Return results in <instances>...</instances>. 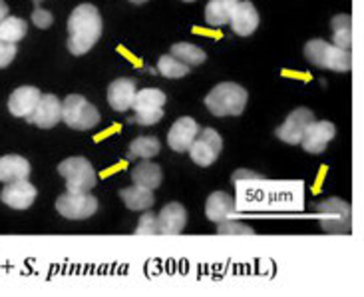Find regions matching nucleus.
<instances>
[{"label": "nucleus", "mask_w": 364, "mask_h": 297, "mask_svg": "<svg viewBox=\"0 0 364 297\" xmlns=\"http://www.w3.org/2000/svg\"><path fill=\"white\" fill-rule=\"evenodd\" d=\"M159 148H161V144H159V140L156 136H139L129 144L128 158L149 160L158 156Z\"/></svg>", "instance_id": "a878e982"}, {"label": "nucleus", "mask_w": 364, "mask_h": 297, "mask_svg": "<svg viewBox=\"0 0 364 297\" xmlns=\"http://www.w3.org/2000/svg\"><path fill=\"white\" fill-rule=\"evenodd\" d=\"M305 58L318 68L335 70V72H348L353 68L350 50L338 48L333 42L315 38L305 44Z\"/></svg>", "instance_id": "7ed1b4c3"}, {"label": "nucleus", "mask_w": 364, "mask_h": 297, "mask_svg": "<svg viewBox=\"0 0 364 297\" xmlns=\"http://www.w3.org/2000/svg\"><path fill=\"white\" fill-rule=\"evenodd\" d=\"M102 14L94 4H80L68 19V50L74 56H84L96 46L102 36Z\"/></svg>", "instance_id": "f257e3e1"}, {"label": "nucleus", "mask_w": 364, "mask_h": 297, "mask_svg": "<svg viewBox=\"0 0 364 297\" xmlns=\"http://www.w3.org/2000/svg\"><path fill=\"white\" fill-rule=\"evenodd\" d=\"M229 24H231V28L235 34L239 36H249V34H253L259 26V12L253 6V2H237L235 10H233V14H231V20H229Z\"/></svg>", "instance_id": "f3484780"}, {"label": "nucleus", "mask_w": 364, "mask_h": 297, "mask_svg": "<svg viewBox=\"0 0 364 297\" xmlns=\"http://www.w3.org/2000/svg\"><path fill=\"white\" fill-rule=\"evenodd\" d=\"M161 178H164L161 168H159L158 164H151V162H148V160H144V162L136 164L134 170H132V179H134V184H136V186H144V188H148V189L159 188Z\"/></svg>", "instance_id": "4be33fe9"}, {"label": "nucleus", "mask_w": 364, "mask_h": 297, "mask_svg": "<svg viewBox=\"0 0 364 297\" xmlns=\"http://www.w3.org/2000/svg\"><path fill=\"white\" fill-rule=\"evenodd\" d=\"M4 16H9V6H6V2L4 0H0V22Z\"/></svg>", "instance_id": "473e14b6"}, {"label": "nucleus", "mask_w": 364, "mask_h": 297, "mask_svg": "<svg viewBox=\"0 0 364 297\" xmlns=\"http://www.w3.org/2000/svg\"><path fill=\"white\" fill-rule=\"evenodd\" d=\"M315 122V114L309 108H296L295 112H291L287 120L277 128V136L279 140H283L285 144L296 146L301 144V140L305 136L306 128Z\"/></svg>", "instance_id": "9d476101"}, {"label": "nucleus", "mask_w": 364, "mask_h": 297, "mask_svg": "<svg viewBox=\"0 0 364 297\" xmlns=\"http://www.w3.org/2000/svg\"><path fill=\"white\" fill-rule=\"evenodd\" d=\"M26 120L42 130L54 128L62 120V102L54 94H44L40 96L36 108L32 110V114Z\"/></svg>", "instance_id": "f8f14e48"}, {"label": "nucleus", "mask_w": 364, "mask_h": 297, "mask_svg": "<svg viewBox=\"0 0 364 297\" xmlns=\"http://www.w3.org/2000/svg\"><path fill=\"white\" fill-rule=\"evenodd\" d=\"M183 2H196V0H183Z\"/></svg>", "instance_id": "c9c22d12"}, {"label": "nucleus", "mask_w": 364, "mask_h": 297, "mask_svg": "<svg viewBox=\"0 0 364 297\" xmlns=\"http://www.w3.org/2000/svg\"><path fill=\"white\" fill-rule=\"evenodd\" d=\"M186 224L187 212L178 202H171L168 206H164V209L159 212L158 226L161 236H178V234L183 231Z\"/></svg>", "instance_id": "2eb2a0df"}, {"label": "nucleus", "mask_w": 364, "mask_h": 297, "mask_svg": "<svg viewBox=\"0 0 364 297\" xmlns=\"http://www.w3.org/2000/svg\"><path fill=\"white\" fill-rule=\"evenodd\" d=\"M16 44L14 42H6V40H0V68H6L12 60L16 58Z\"/></svg>", "instance_id": "7c9ffc66"}, {"label": "nucleus", "mask_w": 364, "mask_h": 297, "mask_svg": "<svg viewBox=\"0 0 364 297\" xmlns=\"http://www.w3.org/2000/svg\"><path fill=\"white\" fill-rule=\"evenodd\" d=\"M136 82L132 78H118L109 84L108 102L116 112H126L132 108L134 98H136Z\"/></svg>", "instance_id": "a211bd4d"}, {"label": "nucleus", "mask_w": 364, "mask_h": 297, "mask_svg": "<svg viewBox=\"0 0 364 297\" xmlns=\"http://www.w3.org/2000/svg\"><path fill=\"white\" fill-rule=\"evenodd\" d=\"M333 26V44L338 48L350 50L353 46V16L350 14H336L331 20Z\"/></svg>", "instance_id": "b1692460"}, {"label": "nucleus", "mask_w": 364, "mask_h": 297, "mask_svg": "<svg viewBox=\"0 0 364 297\" xmlns=\"http://www.w3.org/2000/svg\"><path fill=\"white\" fill-rule=\"evenodd\" d=\"M32 2H34L36 6H40V2H42V0H32Z\"/></svg>", "instance_id": "f704fd0d"}, {"label": "nucleus", "mask_w": 364, "mask_h": 297, "mask_svg": "<svg viewBox=\"0 0 364 297\" xmlns=\"http://www.w3.org/2000/svg\"><path fill=\"white\" fill-rule=\"evenodd\" d=\"M129 2H134V4H144V2H148V0H129Z\"/></svg>", "instance_id": "72a5a7b5"}, {"label": "nucleus", "mask_w": 364, "mask_h": 297, "mask_svg": "<svg viewBox=\"0 0 364 297\" xmlns=\"http://www.w3.org/2000/svg\"><path fill=\"white\" fill-rule=\"evenodd\" d=\"M40 90L36 86H20L16 88L9 98V110L12 116L16 118H28L32 110L36 108L40 100Z\"/></svg>", "instance_id": "dca6fc26"}, {"label": "nucleus", "mask_w": 364, "mask_h": 297, "mask_svg": "<svg viewBox=\"0 0 364 297\" xmlns=\"http://www.w3.org/2000/svg\"><path fill=\"white\" fill-rule=\"evenodd\" d=\"M158 70L164 78H183V76L189 74V66L176 58V56H171V54H164L158 60Z\"/></svg>", "instance_id": "cd10ccee"}, {"label": "nucleus", "mask_w": 364, "mask_h": 297, "mask_svg": "<svg viewBox=\"0 0 364 297\" xmlns=\"http://www.w3.org/2000/svg\"><path fill=\"white\" fill-rule=\"evenodd\" d=\"M171 56H176L178 60H181L187 66H199L207 60V54L203 50L196 46V44H189V42H179V44H173L171 46Z\"/></svg>", "instance_id": "393cba45"}, {"label": "nucleus", "mask_w": 364, "mask_h": 297, "mask_svg": "<svg viewBox=\"0 0 364 297\" xmlns=\"http://www.w3.org/2000/svg\"><path fill=\"white\" fill-rule=\"evenodd\" d=\"M36 196H38V189L34 188L28 179L9 182L0 192L2 204H6L12 209H28L34 204Z\"/></svg>", "instance_id": "9b49d317"}, {"label": "nucleus", "mask_w": 364, "mask_h": 297, "mask_svg": "<svg viewBox=\"0 0 364 297\" xmlns=\"http://www.w3.org/2000/svg\"><path fill=\"white\" fill-rule=\"evenodd\" d=\"M28 32V24L18 16H4L0 22V40L6 42H20Z\"/></svg>", "instance_id": "bb28decb"}, {"label": "nucleus", "mask_w": 364, "mask_h": 297, "mask_svg": "<svg viewBox=\"0 0 364 297\" xmlns=\"http://www.w3.org/2000/svg\"><path fill=\"white\" fill-rule=\"evenodd\" d=\"M221 148H223L221 136L213 128H205L201 130V132H197L196 140H193V144L189 146L187 152H189V156H191V160L196 162L197 166L207 168V166L215 164V160L221 154Z\"/></svg>", "instance_id": "1a4fd4ad"}, {"label": "nucleus", "mask_w": 364, "mask_h": 297, "mask_svg": "<svg viewBox=\"0 0 364 297\" xmlns=\"http://www.w3.org/2000/svg\"><path fill=\"white\" fill-rule=\"evenodd\" d=\"M219 236H255V229H251L241 222H233L229 218L225 222H219V228H217Z\"/></svg>", "instance_id": "c85d7f7f"}, {"label": "nucleus", "mask_w": 364, "mask_h": 297, "mask_svg": "<svg viewBox=\"0 0 364 297\" xmlns=\"http://www.w3.org/2000/svg\"><path fill=\"white\" fill-rule=\"evenodd\" d=\"M336 128L333 122H326V120H321V122H313L309 128H306L305 136L301 140V146L309 154H323L326 150V144L331 140L335 138Z\"/></svg>", "instance_id": "ddd939ff"}, {"label": "nucleus", "mask_w": 364, "mask_h": 297, "mask_svg": "<svg viewBox=\"0 0 364 297\" xmlns=\"http://www.w3.org/2000/svg\"><path fill=\"white\" fill-rule=\"evenodd\" d=\"M205 214L209 222H225L235 214V204L233 198L225 192H213L205 202Z\"/></svg>", "instance_id": "6ab92c4d"}, {"label": "nucleus", "mask_w": 364, "mask_h": 297, "mask_svg": "<svg viewBox=\"0 0 364 297\" xmlns=\"http://www.w3.org/2000/svg\"><path fill=\"white\" fill-rule=\"evenodd\" d=\"M56 209L66 219H88L98 212V198L90 192H68L56 199Z\"/></svg>", "instance_id": "6e6552de"}, {"label": "nucleus", "mask_w": 364, "mask_h": 297, "mask_svg": "<svg viewBox=\"0 0 364 297\" xmlns=\"http://www.w3.org/2000/svg\"><path fill=\"white\" fill-rule=\"evenodd\" d=\"M32 22L42 30L50 28V26H52V22H54V16H52V12H48V10L36 6L34 12H32Z\"/></svg>", "instance_id": "2f4dec72"}, {"label": "nucleus", "mask_w": 364, "mask_h": 297, "mask_svg": "<svg viewBox=\"0 0 364 297\" xmlns=\"http://www.w3.org/2000/svg\"><path fill=\"white\" fill-rule=\"evenodd\" d=\"M62 122L72 130H92L100 124L98 108L80 94H70L62 102Z\"/></svg>", "instance_id": "39448f33"}, {"label": "nucleus", "mask_w": 364, "mask_h": 297, "mask_svg": "<svg viewBox=\"0 0 364 297\" xmlns=\"http://www.w3.org/2000/svg\"><path fill=\"white\" fill-rule=\"evenodd\" d=\"M239 0H209L205 6V22L209 26H223L229 24L231 14Z\"/></svg>", "instance_id": "5701e85b"}, {"label": "nucleus", "mask_w": 364, "mask_h": 297, "mask_svg": "<svg viewBox=\"0 0 364 297\" xmlns=\"http://www.w3.org/2000/svg\"><path fill=\"white\" fill-rule=\"evenodd\" d=\"M158 234H159L158 216H154V214H144L138 222L136 236H158Z\"/></svg>", "instance_id": "c756f323"}, {"label": "nucleus", "mask_w": 364, "mask_h": 297, "mask_svg": "<svg viewBox=\"0 0 364 297\" xmlns=\"http://www.w3.org/2000/svg\"><path fill=\"white\" fill-rule=\"evenodd\" d=\"M318 224L325 234H350L353 229V208L341 198H328L316 206Z\"/></svg>", "instance_id": "20e7f679"}, {"label": "nucleus", "mask_w": 364, "mask_h": 297, "mask_svg": "<svg viewBox=\"0 0 364 297\" xmlns=\"http://www.w3.org/2000/svg\"><path fill=\"white\" fill-rule=\"evenodd\" d=\"M247 90L235 82H221L205 96L207 110L217 116H241L247 106Z\"/></svg>", "instance_id": "f03ea898"}, {"label": "nucleus", "mask_w": 364, "mask_h": 297, "mask_svg": "<svg viewBox=\"0 0 364 297\" xmlns=\"http://www.w3.org/2000/svg\"><path fill=\"white\" fill-rule=\"evenodd\" d=\"M166 94L158 88H144L136 92V98L132 108L136 110V118L139 126H154L164 118V106H166Z\"/></svg>", "instance_id": "0eeeda50"}, {"label": "nucleus", "mask_w": 364, "mask_h": 297, "mask_svg": "<svg viewBox=\"0 0 364 297\" xmlns=\"http://www.w3.org/2000/svg\"><path fill=\"white\" fill-rule=\"evenodd\" d=\"M197 132H199V126H197L196 120L189 118V116L178 118L173 122V126H171L168 134L169 148L173 152H187L189 146L193 144Z\"/></svg>", "instance_id": "4468645a"}, {"label": "nucleus", "mask_w": 364, "mask_h": 297, "mask_svg": "<svg viewBox=\"0 0 364 297\" xmlns=\"http://www.w3.org/2000/svg\"><path fill=\"white\" fill-rule=\"evenodd\" d=\"M30 162L18 154H9L0 158V182L9 184L16 179H28Z\"/></svg>", "instance_id": "aec40b11"}, {"label": "nucleus", "mask_w": 364, "mask_h": 297, "mask_svg": "<svg viewBox=\"0 0 364 297\" xmlns=\"http://www.w3.org/2000/svg\"><path fill=\"white\" fill-rule=\"evenodd\" d=\"M119 198L124 199L126 208L132 209V212H146L154 206V189L144 188V186H132V188H126L119 192Z\"/></svg>", "instance_id": "412c9836"}, {"label": "nucleus", "mask_w": 364, "mask_h": 297, "mask_svg": "<svg viewBox=\"0 0 364 297\" xmlns=\"http://www.w3.org/2000/svg\"><path fill=\"white\" fill-rule=\"evenodd\" d=\"M58 174L66 179L68 192H90L98 182L96 170L92 168V164L82 156L60 162Z\"/></svg>", "instance_id": "423d86ee"}]
</instances>
